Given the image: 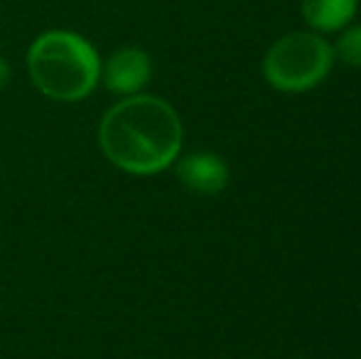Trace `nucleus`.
I'll return each instance as SVG.
<instances>
[{"mask_svg": "<svg viewBox=\"0 0 361 359\" xmlns=\"http://www.w3.org/2000/svg\"><path fill=\"white\" fill-rule=\"evenodd\" d=\"M182 121L165 99L133 94L121 99L99 123V145L111 165L130 175H157L177 160Z\"/></svg>", "mask_w": 361, "mask_h": 359, "instance_id": "obj_1", "label": "nucleus"}, {"mask_svg": "<svg viewBox=\"0 0 361 359\" xmlns=\"http://www.w3.org/2000/svg\"><path fill=\"white\" fill-rule=\"evenodd\" d=\"M27 72L39 94L74 104L99 87L101 59L86 37L72 30H49L30 44Z\"/></svg>", "mask_w": 361, "mask_h": 359, "instance_id": "obj_2", "label": "nucleus"}, {"mask_svg": "<svg viewBox=\"0 0 361 359\" xmlns=\"http://www.w3.org/2000/svg\"><path fill=\"white\" fill-rule=\"evenodd\" d=\"M334 52L319 35L293 32L271 47L263 62L266 79L281 91H307L329 74Z\"/></svg>", "mask_w": 361, "mask_h": 359, "instance_id": "obj_3", "label": "nucleus"}, {"mask_svg": "<svg viewBox=\"0 0 361 359\" xmlns=\"http://www.w3.org/2000/svg\"><path fill=\"white\" fill-rule=\"evenodd\" d=\"M150 57L140 47L116 49L101 67V79H104L106 89L121 96L140 94L145 84L150 82Z\"/></svg>", "mask_w": 361, "mask_h": 359, "instance_id": "obj_4", "label": "nucleus"}, {"mask_svg": "<svg viewBox=\"0 0 361 359\" xmlns=\"http://www.w3.org/2000/svg\"><path fill=\"white\" fill-rule=\"evenodd\" d=\"M177 180L197 195H219L228 185V165L214 153H192L177 165Z\"/></svg>", "mask_w": 361, "mask_h": 359, "instance_id": "obj_5", "label": "nucleus"}, {"mask_svg": "<svg viewBox=\"0 0 361 359\" xmlns=\"http://www.w3.org/2000/svg\"><path fill=\"white\" fill-rule=\"evenodd\" d=\"M357 13V0H302V15L317 30H339Z\"/></svg>", "mask_w": 361, "mask_h": 359, "instance_id": "obj_6", "label": "nucleus"}, {"mask_svg": "<svg viewBox=\"0 0 361 359\" xmlns=\"http://www.w3.org/2000/svg\"><path fill=\"white\" fill-rule=\"evenodd\" d=\"M332 52L337 54L342 62L352 64V67H361V25L349 28L347 32L337 39Z\"/></svg>", "mask_w": 361, "mask_h": 359, "instance_id": "obj_7", "label": "nucleus"}, {"mask_svg": "<svg viewBox=\"0 0 361 359\" xmlns=\"http://www.w3.org/2000/svg\"><path fill=\"white\" fill-rule=\"evenodd\" d=\"M10 77H13V74H10V64L5 62V59H0V91L10 84Z\"/></svg>", "mask_w": 361, "mask_h": 359, "instance_id": "obj_8", "label": "nucleus"}]
</instances>
